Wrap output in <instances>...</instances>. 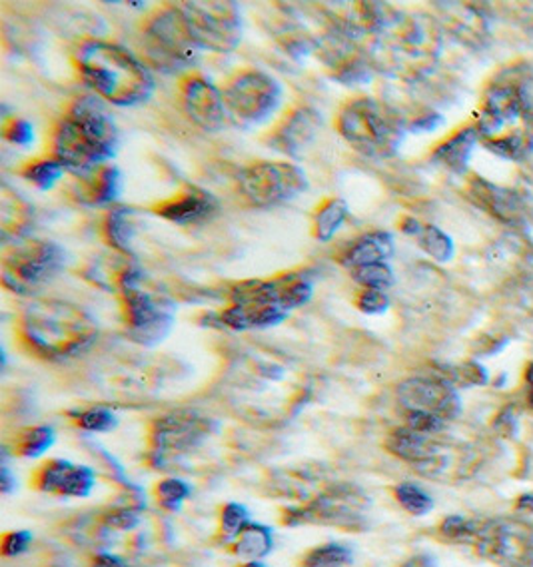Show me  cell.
Masks as SVG:
<instances>
[{"instance_id":"8992f818","label":"cell","mask_w":533,"mask_h":567,"mask_svg":"<svg viewBox=\"0 0 533 567\" xmlns=\"http://www.w3.org/2000/svg\"><path fill=\"white\" fill-rule=\"evenodd\" d=\"M312 292V280L300 272L238 284L230 296L232 305L216 316V322L230 330L273 328L284 322L294 308L310 302Z\"/></svg>"},{"instance_id":"f35d334b","label":"cell","mask_w":533,"mask_h":567,"mask_svg":"<svg viewBox=\"0 0 533 567\" xmlns=\"http://www.w3.org/2000/svg\"><path fill=\"white\" fill-rule=\"evenodd\" d=\"M418 243L438 262H445V260L452 258V240L442 230H438L433 226H422V230L418 234Z\"/></svg>"},{"instance_id":"603a6c76","label":"cell","mask_w":533,"mask_h":567,"mask_svg":"<svg viewBox=\"0 0 533 567\" xmlns=\"http://www.w3.org/2000/svg\"><path fill=\"white\" fill-rule=\"evenodd\" d=\"M164 220L174 224H198L212 218L218 210V203L211 193L188 186L171 198L162 200L152 208Z\"/></svg>"},{"instance_id":"277c9868","label":"cell","mask_w":533,"mask_h":567,"mask_svg":"<svg viewBox=\"0 0 533 567\" xmlns=\"http://www.w3.org/2000/svg\"><path fill=\"white\" fill-rule=\"evenodd\" d=\"M116 146V124L102 102L91 96L74 102L52 134L54 158L81 176L112 158Z\"/></svg>"},{"instance_id":"4fadbf2b","label":"cell","mask_w":533,"mask_h":567,"mask_svg":"<svg viewBox=\"0 0 533 567\" xmlns=\"http://www.w3.org/2000/svg\"><path fill=\"white\" fill-rule=\"evenodd\" d=\"M142 47L148 61L162 72L192 69L198 61V47L178 7H166L151 14L142 29Z\"/></svg>"},{"instance_id":"d4e9b609","label":"cell","mask_w":533,"mask_h":567,"mask_svg":"<svg viewBox=\"0 0 533 567\" xmlns=\"http://www.w3.org/2000/svg\"><path fill=\"white\" fill-rule=\"evenodd\" d=\"M440 7H443V21L452 34L465 44H482L488 37V21L482 11L462 2H445Z\"/></svg>"},{"instance_id":"ab89813d","label":"cell","mask_w":533,"mask_h":567,"mask_svg":"<svg viewBox=\"0 0 533 567\" xmlns=\"http://www.w3.org/2000/svg\"><path fill=\"white\" fill-rule=\"evenodd\" d=\"M191 496V486L176 477H166L156 486V497L162 507L166 509H178L184 499Z\"/></svg>"},{"instance_id":"ac0fdd59","label":"cell","mask_w":533,"mask_h":567,"mask_svg":"<svg viewBox=\"0 0 533 567\" xmlns=\"http://www.w3.org/2000/svg\"><path fill=\"white\" fill-rule=\"evenodd\" d=\"M121 295L126 336L136 344H161L174 326V308L166 300L144 292L141 284L124 288Z\"/></svg>"},{"instance_id":"3957f363","label":"cell","mask_w":533,"mask_h":567,"mask_svg":"<svg viewBox=\"0 0 533 567\" xmlns=\"http://www.w3.org/2000/svg\"><path fill=\"white\" fill-rule=\"evenodd\" d=\"M442 51L438 22L423 14L393 11L368 44L373 69L403 81L430 74Z\"/></svg>"},{"instance_id":"74e56055","label":"cell","mask_w":533,"mask_h":567,"mask_svg":"<svg viewBox=\"0 0 533 567\" xmlns=\"http://www.w3.org/2000/svg\"><path fill=\"white\" fill-rule=\"evenodd\" d=\"M352 561V551L340 544H328V546L312 549L304 566L306 567H342Z\"/></svg>"},{"instance_id":"7dc6e473","label":"cell","mask_w":533,"mask_h":567,"mask_svg":"<svg viewBox=\"0 0 533 567\" xmlns=\"http://www.w3.org/2000/svg\"><path fill=\"white\" fill-rule=\"evenodd\" d=\"M92 567H126L121 557L112 556V554H99L92 561Z\"/></svg>"},{"instance_id":"7c38bea8","label":"cell","mask_w":533,"mask_h":567,"mask_svg":"<svg viewBox=\"0 0 533 567\" xmlns=\"http://www.w3.org/2000/svg\"><path fill=\"white\" fill-rule=\"evenodd\" d=\"M216 434V424L198 412H172L154 420L148 434V462L158 470L176 466Z\"/></svg>"},{"instance_id":"e575fe53","label":"cell","mask_w":533,"mask_h":567,"mask_svg":"<svg viewBox=\"0 0 533 567\" xmlns=\"http://www.w3.org/2000/svg\"><path fill=\"white\" fill-rule=\"evenodd\" d=\"M64 166H62L57 158H41V161H34V163L27 164L22 168V176L29 181V183L39 186V188H51L54 183H59L62 176H64Z\"/></svg>"},{"instance_id":"7a4b0ae2","label":"cell","mask_w":533,"mask_h":567,"mask_svg":"<svg viewBox=\"0 0 533 567\" xmlns=\"http://www.w3.org/2000/svg\"><path fill=\"white\" fill-rule=\"evenodd\" d=\"M19 336L31 354L57 362L91 348L99 324L81 306L41 298L22 310Z\"/></svg>"},{"instance_id":"b9f144b4","label":"cell","mask_w":533,"mask_h":567,"mask_svg":"<svg viewBox=\"0 0 533 567\" xmlns=\"http://www.w3.org/2000/svg\"><path fill=\"white\" fill-rule=\"evenodd\" d=\"M221 522L224 536L232 539V537L240 534L242 529L250 524V517H248L246 507L240 506V504H228V506L222 509Z\"/></svg>"},{"instance_id":"ffe728a7","label":"cell","mask_w":533,"mask_h":567,"mask_svg":"<svg viewBox=\"0 0 533 567\" xmlns=\"http://www.w3.org/2000/svg\"><path fill=\"white\" fill-rule=\"evenodd\" d=\"M181 102L186 116L202 131H221L228 116L222 91L198 74H191L181 82Z\"/></svg>"},{"instance_id":"bcb514c9","label":"cell","mask_w":533,"mask_h":567,"mask_svg":"<svg viewBox=\"0 0 533 567\" xmlns=\"http://www.w3.org/2000/svg\"><path fill=\"white\" fill-rule=\"evenodd\" d=\"M32 536L29 532H12L2 539V554L7 557L21 556L31 546Z\"/></svg>"},{"instance_id":"8fae6325","label":"cell","mask_w":533,"mask_h":567,"mask_svg":"<svg viewBox=\"0 0 533 567\" xmlns=\"http://www.w3.org/2000/svg\"><path fill=\"white\" fill-rule=\"evenodd\" d=\"M370 499L353 486L320 487L312 497L298 506L284 509L283 522L288 526H332L346 532H362L368 527L366 509Z\"/></svg>"},{"instance_id":"44dd1931","label":"cell","mask_w":533,"mask_h":567,"mask_svg":"<svg viewBox=\"0 0 533 567\" xmlns=\"http://www.w3.org/2000/svg\"><path fill=\"white\" fill-rule=\"evenodd\" d=\"M91 467L76 466L66 460H51L34 474V486L47 494L66 497H86L94 487Z\"/></svg>"},{"instance_id":"9a60e30c","label":"cell","mask_w":533,"mask_h":567,"mask_svg":"<svg viewBox=\"0 0 533 567\" xmlns=\"http://www.w3.org/2000/svg\"><path fill=\"white\" fill-rule=\"evenodd\" d=\"M192 41L201 51L230 52L242 39V17L236 2H184L181 7Z\"/></svg>"},{"instance_id":"9c48e42d","label":"cell","mask_w":533,"mask_h":567,"mask_svg":"<svg viewBox=\"0 0 533 567\" xmlns=\"http://www.w3.org/2000/svg\"><path fill=\"white\" fill-rule=\"evenodd\" d=\"M388 452L432 480H455L472 470V456L465 447L442 434H426L408 425L393 430L386 440Z\"/></svg>"},{"instance_id":"8d00e7d4","label":"cell","mask_w":533,"mask_h":567,"mask_svg":"<svg viewBox=\"0 0 533 567\" xmlns=\"http://www.w3.org/2000/svg\"><path fill=\"white\" fill-rule=\"evenodd\" d=\"M353 280L360 284L362 288H370V290H382L386 292L390 286H393L392 268L386 262L368 264L362 268L350 270Z\"/></svg>"},{"instance_id":"7bdbcfd3","label":"cell","mask_w":533,"mask_h":567,"mask_svg":"<svg viewBox=\"0 0 533 567\" xmlns=\"http://www.w3.org/2000/svg\"><path fill=\"white\" fill-rule=\"evenodd\" d=\"M2 134L7 141L17 144V146H29L34 141V131L32 124L24 118H9L2 124Z\"/></svg>"},{"instance_id":"6da1fadb","label":"cell","mask_w":533,"mask_h":567,"mask_svg":"<svg viewBox=\"0 0 533 567\" xmlns=\"http://www.w3.org/2000/svg\"><path fill=\"white\" fill-rule=\"evenodd\" d=\"M224 394L244 420L283 425L308 402L312 385L288 358L252 350L232 362L224 378Z\"/></svg>"},{"instance_id":"d590c367","label":"cell","mask_w":533,"mask_h":567,"mask_svg":"<svg viewBox=\"0 0 533 567\" xmlns=\"http://www.w3.org/2000/svg\"><path fill=\"white\" fill-rule=\"evenodd\" d=\"M393 496L398 499V504L412 516H426L433 507L432 496L423 492L422 487L408 482L393 487Z\"/></svg>"},{"instance_id":"60d3db41","label":"cell","mask_w":533,"mask_h":567,"mask_svg":"<svg viewBox=\"0 0 533 567\" xmlns=\"http://www.w3.org/2000/svg\"><path fill=\"white\" fill-rule=\"evenodd\" d=\"M76 425L89 432H111L116 425V415L106 408H91L76 414Z\"/></svg>"},{"instance_id":"4316f807","label":"cell","mask_w":533,"mask_h":567,"mask_svg":"<svg viewBox=\"0 0 533 567\" xmlns=\"http://www.w3.org/2000/svg\"><path fill=\"white\" fill-rule=\"evenodd\" d=\"M31 204L7 184L0 193V230L4 240H21L32 224Z\"/></svg>"},{"instance_id":"83f0119b","label":"cell","mask_w":533,"mask_h":567,"mask_svg":"<svg viewBox=\"0 0 533 567\" xmlns=\"http://www.w3.org/2000/svg\"><path fill=\"white\" fill-rule=\"evenodd\" d=\"M472 198L483 210L492 213L495 218H502L503 223L515 224L522 218V203L510 190L475 181L472 186Z\"/></svg>"},{"instance_id":"681fc988","label":"cell","mask_w":533,"mask_h":567,"mask_svg":"<svg viewBox=\"0 0 533 567\" xmlns=\"http://www.w3.org/2000/svg\"><path fill=\"white\" fill-rule=\"evenodd\" d=\"M508 567H533V549L530 551V554H525L522 559L513 561L512 566Z\"/></svg>"},{"instance_id":"484cf974","label":"cell","mask_w":533,"mask_h":567,"mask_svg":"<svg viewBox=\"0 0 533 567\" xmlns=\"http://www.w3.org/2000/svg\"><path fill=\"white\" fill-rule=\"evenodd\" d=\"M392 254V236L388 233L373 230V233L363 234L360 238H356L346 248V252L342 254L340 260L348 270H356V268H362L368 264L386 262Z\"/></svg>"},{"instance_id":"e0dca14e","label":"cell","mask_w":533,"mask_h":567,"mask_svg":"<svg viewBox=\"0 0 533 567\" xmlns=\"http://www.w3.org/2000/svg\"><path fill=\"white\" fill-rule=\"evenodd\" d=\"M308 186L306 174L288 163L250 164L238 173V190L256 208H273L290 203Z\"/></svg>"},{"instance_id":"f907efd6","label":"cell","mask_w":533,"mask_h":567,"mask_svg":"<svg viewBox=\"0 0 533 567\" xmlns=\"http://www.w3.org/2000/svg\"><path fill=\"white\" fill-rule=\"evenodd\" d=\"M520 507H522V509H527V512H533V494L523 496L522 499H520Z\"/></svg>"},{"instance_id":"30bf717a","label":"cell","mask_w":533,"mask_h":567,"mask_svg":"<svg viewBox=\"0 0 533 567\" xmlns=\"http://www.w3.org/2000/svg\"><path fill=\"white\" fill-rule=\"evenodd\" d=\"M396 395L406 425L426 434H442L443 427L462 410L460 395L442 375L408 378L398 385Z\"/></svg>"},{"instance_id":"d6a6232c","label":"cell","mask_w":533,"mask_h":567,"mask_svg":"<svg viewBox=\"0 0 533 567\" xmlns=\"http://www.w3.org/2000/svg\"><path fill=\"white\" fill-rule=\"evenodd\" d=\"M54 444V430L49 425L24 427L14 437V454L21 457H39Z\"/></svg>"},{"instance_id":"d6986e66","label":"cell","mask_w":533,"mask_h":567,"mask_svg":"<svg viewBox=\"0 0 533 567\" xmlns=\"http://www.w3.org/2000/svg\"><path fill=\"white\" fill-rule=\"evenodd\" d=\"M473 547L480 556L500 566H512L533 549V529L512 517L482 519Z\"/></svg>"},{"instance_id":"836d02e7","label":"cell","mask_w":533,"mask_h":567,"mask_svg":"<svg viewBox=\"0 0 533 567\" xmlns=\"http://www.w3.org/2000/svg\"><path fill=\"white\" fill-rule=\"evenodd\" d=\"M478 517H465V516H450L443 519L440 524V536L445 542H452V544H465V546H472L475 534H478V527H480Z\"/></svg>"},{"instance_id":"ee69618b","label":"cell","mask_w":533,"mask_h":567,"mask_svg":"<svg viewBox=\"0 0 533 567\" xmlns=\"http://www.w3.org/2000/svg\"><path fill=\"white\" fill-rule=\"evenodd\" d=\"M356 306L362 310L363 315H382L390 306V298L382 290L362 288V292L356 298Z\"/></svg>"},{"instance_id":"f1b7e54d","label":"cell","mask_w":533,"mask_h":567,"mask_svg":"<svg viewBox=\"0 0 533 567\" xmlns=\"http://www.w3.org/2000/svg\"><path fill=\"white\" fill-rule=\"evenodd\" d=\"M228 546L232 554L240 556L246 561H260L262 557L273 551V529L260 524H248L240 534L228 539Z\"/></svg>"},{"instance_id":"cb8c5ba5","label":"cell","mask_w":533,"mask_h":567,"mask_svg":"<svg viewBox=\"0 0 533 567\" xmlns=\"http://www.w3.org/2000/svg\"><path fill=\"white\" fill-rule=\"evenodd\" d=\"M121 194V171L111 164H102L91 173L82 174L76 186L79 203L89 206H104L119 198Z\"/></svg>"},{"instance_id":"1f68e13d","label":"cell","mask_w":533,"mask_h":567,"mask_svg":"<svg viewBox=\"0 0 533 567\" xmlns=\"http://www.w3.org/2000/svg\"><path fill=\"white\" fill-rule=\"evenodd\" d=\"M348 204L342 198H330L314 213L312 218V233L316 240L320 243H328L332 240L334 234L342 228V224L348 218Z\"/></svg>"},{"instance_id":"4dcf8cb0","label":"cell","mask_w":533,"mask_h":567,"mask_svg":"<svg viewBox=\"0 0 533 567\" xmlns=\"http://www.w3.org/2000/svg\"><path fill=\"white\" fill-rule=\"evenodd\" d=\"M104 236L126 258L131 256L132 236H134V213L126 206L112 208L104 220Z\"/></svg>"},{"instance_id":"7402d4cb","label":"cell","mask_w":533,"mask_h":567,"mask_svg":"<svg viewBox=\"0 0 533 567\" xmlns=\"http://www.w3.org/2000/svg\"><path fill=\"white\" fill-rule=\"evenodd\" d=\"M322 126V116L310 106H300L288 112L284 121L270 132L268 146L278 153L296 154L303 153L304 148L316 138V134Z\"/></svg>"},{"instance_id":"c3c4849f","label":"cell","mask_w":533,"mask_h":567,"mask_svg":"<svg viewBox=\"0 0 533 567\" xmlns=\"http://www.w3.org/2000/svg\"><path fill=\"white\" fill-rule=\"evenodd\" d=\"M0 486H2V492H11L12 486H14V482L11 480V472H9L7 467H2V474H0Z\"/></svg>"},{"instance_id":"f546056e","label":"cell","mask_w":533,"mask_h":567,"mask_svg":"<svg viewBox=\"0 0 533 567\" xmlns=\"http://www.w3.org/2000/svg\"><path fill=\"white\" fill-rule=\"evenodd\" d=\"M475 142H478V131L475 128L458 132L450 141L442 142L433 151V163L442 164L453 173H463Z\"/></svg>"},{"instance_id":"5b68a950","label":"cell","mask_w":533,"mask_h":567,"mask_svg":"<svg viewBox=\"0 0 533 567\" xmlns=\"http://www.w3.org/2000/svg\"><path fill=\"white\" fill-rule=\"evenodd\" d=\"M81 79L102 101L136 106L151 99L154 79L131 51L109 41L82 42L76 52Z\"/></svg>"},{"instance_id":"5bb4252c","label":"cell","mask_w":533,"mask_h":567,"mask_svg":"<svg viewBox=\"0 0 533 567\" xmlns=\"http://www.w3.org/2000/svg\"><path fill=\"white\" fill-rule=\"evenodd\" d=\"M66 262L59 244L49 240L17 243L2 256V284L14 295L31 296L51 284Z\"/></svg>"},{"instance_id":"52a82bcc","label":"cell","mask_w":533,"mask_h":567,"mask_svg":"<svg viewBox=\"0 0 533 567\" xmlns=\"http://www.w3.org/2000/svg\"><path fill=\"white\" fill-rule=\"evenodd\" d=\"M478 138L510 161H523L533 153V96L517 82L490 86L483 96Z\"/></svg>"},{"instance_id":"816d5d0a","label":"cell","mask_w":533,"mask_h":567,"mask_svg":"<svg viewBox=\"0 0 533 567\" xmlns=\"http://www.w3.org/2000/svg\"><path fill=\"white\" fill-rule=\"evenodd\" d=\"M527 388H530V392H527V395H530V404L533 405V364L530 365V370H527Z\"/></svg>"},{"instance_id":"ba28073f","label":"cell","mask_w":533,"mask_h":567,"mask_svg":"<svg viewBox=\"0 0 533 567\" xmlns=\"http://www.w3.org/2000/svg\"><path fill=\"white\" fill-rule=\"evenodd\" d=\"M336 126L344 141L370 158L393 156L406 132L400 114L370 96L346 102L338 112Z\"/></svg>"},{"instance_id":"2e32d148","label":"cell","mask_w":533,"mask_h":567,"mask_svg":"<svg viewBox=\"0 0 533 567\" xmlns=\"http://www.w3.org/2000/svg\"><path fill=\"white\" fill-rule=\"evenodd\" d=\"M224 104L232 118L242 124H262L278 111L283 86L264 71H238L224 84Z\"/></svg>"},{"instance_id":"f6af8a7d","label":"cell","mask_w":533,"mask_h":567,"mask_svg":"<svg viewBox=\"0 0 533 567\" xmlns=\"http://www.w3.org/2000/svg\"><path fill=\"white\" fill-rule=\"evenodd\" d=\"M104 524L116 532H131L141 524V516H139V509L134 507H116L114 512L106 514Z\"/></svg>"}]
</instances>
